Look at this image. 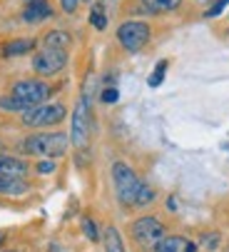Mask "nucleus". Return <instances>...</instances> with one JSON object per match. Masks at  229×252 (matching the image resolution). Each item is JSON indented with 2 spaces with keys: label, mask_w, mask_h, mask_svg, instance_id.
<instances>
[{
  "label": "nucleus",
  "mask_w": 229,
  "mask_h": 252,
  "mask_svg": "<svg viewBox=\"0 0 229 252\" xmlns=\"http://www.w3.org/2000/svg\"><path fill=\"white\" fill-rule=\"evenodd\" d=\"M90 23L95 30H105L107 28V15H105V8L102 5H92L90 10Z\"/></svg>",
  "instance_id": "obj_18"
},
{
  "label": "nucleus",
  "mask_w": 229,
  "mask_h": 252,
  "mask_svg": "<svg viewBox=\"0 0 229 252\" xmlns=\"http://www.w3.org/2000/svg\"><path fill=\"white\" fill-rule=\"evenodd\" d=\"M102 3H105V5H107V3H114V0H102Z\"/></svg>",
  "instance_id": "obj_26"
},
{
  "label": "nucleus",
  "mask_w": 229,
  "mask_h": 252,
  "mask_svg": "<svg viewBox=\"0 0 229 252\" xmlns=\"http://www.w3.org/2000/svg\"><path fill=\"white\" fill-rule=\"evenodd\" d=\"M155 252H197V245L192 240H187L182 235H167L157 247Z\"/></svg>",
  "instance_id": "obj_10"
},
{
  "label": "nucleus",
  "mask_w": 229,
  "mask_h": 252,
  "mask_svg": "<svg viewBox=\"0 0 229 252\" xmlns=\"http://www.w3.org/2000/svg\"><path fill=\"white\" fill-rule=\"evenodd\" d=\"M182 5V0H142V8L147 13H170Z\"/></svg>",
  "instance_id": "obj_16"
},
{
  "label": "nucleus",
  "mask_w": 229,
  "mask_h": 252,
  "mask_svg": "<svg viewBox=\"0 0 229 252\" xmlns=\"http://www.w3.org/2000/svg\"><path fill=\"white\" fill-rule=\"evenodd\" d=\"M132 237H135V242L140 247H147V250L152 247L155 250L167 237V232H165V225L157 218H140V220L132 222Z\"/></svg>",
  "instance_id": "obj_4"
},
{
  "label": "nucleus",
  "mask_w": 229,
  "mask_h": 252,
  "mask_svg": "<svg viewBox=\"0 0 229 252\" xmlns=\"http://www.w3.org/2000/svg\"><path fill=\"white\" fill-rule=\"evenodd\" d=\"M50 15H53V8L48 0H28V5L23 10L25 23H40V20H48Z\"/></svg>",
  "instance_id": "obj_9"
},
{
  "label": "nucleus",
  "mask_w": 229,
  "mask_h": 252,
  "mask_svg": "<svg viewBox=\"0 0 229 252\" xmlns=\"http://www.w3.org/2000/svg\"><path fill=\"white\" fill-rule=\"evenodd\" d=\"M78 5H80V0H60V8L65 13H75V10H78Z\"/></svg>",
  "instance_id": "obj_23"
},
{
  "label": "nucleus",
  "mask_w": 229,
  "mask_h": 252,
  "mask_svg": "<svg viewBox=\"0 0 229 252\" xmlns=\"http://www.w3.org/2000/svg\"><path fill=\"white\" fill-rule=\"evenodd\" d=\"M0 175L5 177H25L28 175V162L13 155H0Z\"/></svg>",
  "instance_id": "obj_11"
},
{
  "label": "nucleus",
  "mask_w": 229,
  "mask_h": 252,
  "mask_svg": "<svg viewBox=\"0 0 229 252\" xmlns=\"http://www.w3.org/2000/svg\"><path fill=\"white\" fill-rule=\"evenodd\" d=\"M167 67H170V63H167V60H160V63H157V67L152 70V75L147 78L149 88H160V85H162V80H165V73H167Z\"/></svg>",
  "instance_id": "obj_17"
},
{
  "label": "nucleus",
  "mask_w": 229,
  "mask_h": 252,
  "mask_svg": "<svg viewBox=\"0 0 229 252\" xmlns=\"http://www.w3.org/2000/svg\"><path fill=\"white\" fill-rule=\"evenodd\" d=\"M35 48V40L32 38H18V40H10L5 48H3V55L5 58H15V55H25Z\"/></svg>",
  "instance_id": "obj_14"
},
{
  "label": "nucleus",
  "mask_w": 229,
  "mask_h": 252,
  "mask_svg": "<svg viewBox=\"0 0 229 252\" xmlns=\"http://www.w3.org/2000/svg\"><path fill=\"white\" fill-rule=\"evenodd\" d=\"M227 5H229V0H214V5L207 10V18H217V15H222Z\"/></svg>",
  "instance_id": "obj_21"
},
{
  "label": "nucleus",
  "mask_w": 229,
  "mask_h": 252,
  "mask_svg": "<svg viewBox=\"0 0 229 252\" xmlns=\"http://www.w3.org/2000/svg\"><path fill=\"white\" fill-rule=\"evenodd\" d=\"M117 40H120V45L125 50L137 53L149 40V25L142 23V20H127V23H122L117 28Z\"/></svg>",
  "instance_id": "obj_5"
},
{
  "label": "nucleus",
  "mask_w": 229,
  "mask_h": 252,
  "mask_svg": "<svg viewBox=\"0 0 229 252\" xmlns=\"http://www.w3.org/2000/svg\"><path fill=\"white\" fill-rule=\"evenodd\" d=\"M80 3H92V0H80Z\"/></svg>",
  "instance_id": "obj_27"
},
{
  "label": "nucleus",
  "mask_w": 229,
  "mask_h": 252,
  "mask_svg": "<svg viewBox=\"0 0 229 252\" xmlns=\"http://www.w3.org/2000/svg\"><path fill=\"white\" fill-rule=\"evenodd\" d=\"M43 45L50 48V50H67L70 32H65V30H50L45 38H43Z\"/></svg>",
  "instance_id": "obj_13"
},
{
  "label": "nucleus",
  "mask_w": 229,
  "mask_h": 252,
  "mask_svg": "<svg viewBox=\"0 0 229 252\" xmlns=\"http://www.w3.org/2000/svg\"><path fill=\"white\" fill-rule=\"evenodd\" d=\"M200 5H209V3H214V0H197Z\"/></svg>",
  "instance_id": "obj_25"
},
{
  "label": "nucleus",
  "mask_w": 229,
  "mask_h": 252,
  "mask_svg": "<svg viewBox=\"0 0 229 252\" xmlns=\"http://www.w3.org/2000/svg\"><path fill=\"white\" fill-rule=\"evenodd\" d=\"M55 170V162L53 160H48V162H40L37 165V172H43V175H48V172H53Z\"/></svg>",
  "instance_id": "obj_24"
},
{
  "label": "nucleus",
  "mask_w": 229,
  "mask_h": 252,
  "mask_svg": "<svg viewBox=\"0 0 229 252\" xmlns=\"http://www.w3.org/2000/svg\"><path fill=\"white\" fill-rule=\"evenodd\" d=\"M67 65V53L65 50H50V48H43L32 58V70L37 75H55Z\"/></svg>",
  "instance_id": "obj_8"
},
{
  "label": "nucleus",
  "mask_w": 229,
  "mask_h": 252,
  "mask_svg": "<svg viewBox=\"0 0 229 252\" xmlns=\"http://www.w3.org/2000/svg\"><path fill=\"white\" fill-rule=\"evenodd\" d=\"M50 85L43 83V80H20L13 85V97L25 102L28 107H35V105H43V100L50 97Z\"/></svg>",
  "instance_id": "obj_7"
},
{
  "label": "nucleus",
  "mask_w": 229,
  "mask_h": 252,
  "mask_svg": "<svg viewBox=\"0 0 229 252\" xmlns=\"http://www.w3.org/2000/svg\"><path fill=\"white\" fill-rule=\"evenodd\" d=\"M202 245H204V247H209V250H214V247L219 245V235H217V232L204 235V237H202Z\"/></svg>",
  "instance_id": "obj_22"
},
{
  "label": "nucleus",
  "mask_w": 229,
  "mask_h": 252,
  "mask_svg": "<svg viewBox=\"0 0 229 252\" xmlns=\"http://www.w3.org/2000/svg\"><path fill=\"white\" fill-rule=\"evenodd\" d=\"M10 252H13V250H10Z\"/></svg>",
  "instance_id": "obj_28"
},
{
  "label": "nucleus",
  "mask_w": 229,
  "mask_h": 252,
  "mask_svg": "<svg viewBox=\"0 0 229 252\" xmlns=\"http://www.w3.org/2000/svg\"><path fill=\"white\" fill-rule=\"evenodd\" d=\"M102 242H105V252H127V250H125V242H122V237H120V230L112 227V225L105 230Z\"/></svg>",
  "instance_id": "obj_15"
},
{
  "label": "nucleus",
  "mask_w": 229,
  "mask_h": 252,
  "mask_svg": "<svg viewBox=\"0 0 229 252\" xmlns=\"http://www.w3.org/2000/svg\"><path fill=\"white\" fill-rule=\"evenodd\" d=\"M65 115H67L65 105H60V102H43V105L30 107L28 113H23V123L28 127H50V125H57L60 120H65Z\"/></svg>",
  "instance_id": "obj_3"
},
{
  "label": "nucleus",
  "mask_w": 229,
  "mask_h": 252,
  "mask_svg": "<svg viewBox=\"0 0 229 252\" xmlns=\"http://www.w3.org/2000/svg\"><path fill=\"white\" fill-rule=\"evenodd\" d=\"M112 183H114V192L122 205L130 207H144L149 202H155V190L147 183L137 177V172L127 165V162H114L112 165Z\"/></svg>",
  "instance_id": "obj_1"
},
{
  "label": "nucleus",
  "mask_w": 229,
  "mask_h": 252,
  "mask_svg": "<svg viewBox=\"0 0 229 252\" xmlns=\"http://www.w3.org/2000/svg\"><path fill=\"white\" fill-rule=\"evenodd\" d=\"M100 100H102L105 105L117 102V100H120V90H117V88H105V90H102V95H100Z\"/></svg>",
  "instance_id": "obj_19"
},
{
  "label": "nucleus",
  "mask_w": 229,
  "mask_h": 252,
  "mask_svg": "<svg viewBox=\"0 0 229 252\" xmlns=\"http://www.w3.org/2000/svg\"><path fill=\"white\" fill-rule=\"evenodd\" d=\"M83 230H85L87 240H92V242H97V240H100V232H97V227H95V222H92L90 218H85V220H83Z\"/></svg>",
  "instance_id": "obj_20"
},
{
  "label": "nucleus",
  "mask_w": 229,
  "mask_h": 252,
  "mask_svg": "<svg viewBox=\"0 0 229 252\" xmlns=\"http://www.w3.org/2000/svg\"><path fill=\"white\" fill-rule=\"evenodd\" d=\"M70 140L75 148H85L90 140V102H87V97H80V102L75 105Z\"/></svg>",
  "instance_id": "obj_6"
},
{
  "label": "nucleus",
  "mask_w": 229,
  "mask_h": 252,
  "mask_svg": "<svg viewBox=\"0 0 229 252\" xmlns=\"http://www.w3.org/2000/svg\"><path fill=\"white\" fill-rule=\"evenodd\" d=\"M23 192H28V183L23 177L0 175V195H23Z\"/></svg>",
  "instance_id": "obj_12"
},
{
  "label": "nucleus",
  "mask_w": 229,
  "mask_h": 252,
  "mask_svg": "<svg viewBox=\"0 0 229 252\" xmlns=\"http://www.w3.org/2000/svg\"><path fill=\"white\" fill-rule=\"evenodd\" d=\"M67 145H70V140L62 132H37L23 142V150L37 158H60L67 153Z\"/></svg>",
  "instance_id": "obj_2"
}]
</instances>
